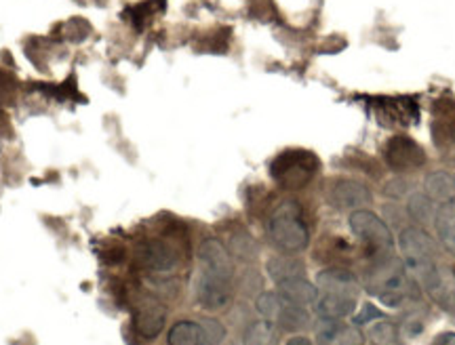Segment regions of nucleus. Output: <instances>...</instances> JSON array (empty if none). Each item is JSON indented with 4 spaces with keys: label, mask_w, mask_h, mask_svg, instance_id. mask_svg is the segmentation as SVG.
Segmentation results:
<instances>
[{
    "label": "nucleus",
    "mask_w": 455,
    "mask_h": 345,
    "mask_svg": "<svg viewBox=\"0 0 455 345\" xmlns=\"http://www.w3.org/2000/svg\"><path fill=\"white\" fill-rule=\"evenodd\" d=\"M275 325L281 326L284 331H301L310 325V314L306 312V308H301V305H295L284 299V305Z\"/></svg>",
    "instance_id": "412c9836"
},
{
    "label": "nucleus",
    "mask_w": 455,
    "mask_h": 345,
    "mask_svg": "<svg viewBox=\"0 0 455 345\" xmlns=\"http://www.w3.org/2000/svg\"><path fill=\"white\" fill-rule=\"evenodd\" d=\"M230 255L249 262V259L258 257V245L247 231H236V234L230 236Z\"/></svg>",
    "instance_id": "4be33fe9"
},
{
    "label": "nucleus",
    "mask_w": 455,
    "mask_h": 345,
    "mask_svg": "<svg viewBox=\"0 0 455 345\" xmlns=\"http://www.w3.org/2000/svg\"><path fill=\"white\" fill-rule=\"evenodd\" d=\"M232 297V280L220 278V276L203 271L196 282V299L204 310H224L230 305Z\"/></svg>",
    "instance_id": "6e6552de"
},
{
    "label": "nucleus",
    "mask_w": 455,
    "mask_h": 345,
    "mask_svg": "<svg viewBox=\"0 0 455 345\" xmlns=\"http://www.w3.org/2000/svg\"><path fill=\"white\" fill-rule=\"evenodd\" d=\"M266 270H268L270 278L278 285V282H283V280L298 278V276H301L306 271V265L298 257L278 255V257L268 259V263H266Z\"/></svg>",
    "instance_id": "f3484780"
},
{
    "label": "nucleus",
    "mask_w": 455,
    "mask_h": 345,
    "mask_svg": "<svg viewBox=\"0 0 455 345\" xmlns=\"http://www.w3.org/2000/svg\"><path fill=\"white\" fill-rule=\"evenodd\" d=\"M316 288L323 295L358 299V280L352 271L344 268H329L316 274Z\"/></svg>",
    "instance_id": "f8f14e48"
},
{
    "label": "nucleus",
    "mask_w": 455,
    "mask_h": 345,
    "mask_svg": "<svg viewBox=\"0 0 455 345\" xmlns=\"http://www.w3.org/2000/svg\"><path fill=\"white\" fill-rule=\"evenodd\" d=\"M373 112L384 127H411L418 122V104L409 98H382L373 101Z\"/></svg>",
    "instance_id": "423d86ee"
},
{
    "label": "nucleus",
    "mask_w": 455,
    "mask_h": 345,
    "mask_svg": "<svg viewBox=\"0 0 455 345\" xmlns=\"http://www.w3.org/2000/svg\"><path fill=\"white\" fill-rule=\"evenodd\" d=\"M436 230L447 251L455 255V200L441 205L436 213Z\"/></svg>",
    "instance_id": "aec40b11"
},
{
    "label": "nucleus",
    "mask_w": 455,
    "mask_h": 345,
    "mask_svg": "<svg viewBox=\"0 0 455 345\" xmlns=\"http://www.w3.org/2000/svg\"><path fill=\"white\" fill-rule=\"evenodd\" d=\"M284 345H312L308 337H291Z\"/></svg>",
    "instance_id": "c85d7f7f"
},
{
    "label": "nucleus",
    "mask_w": 455,
    "mask_h": 345,
    "mask_svg": "<svg viewBox=\"0 0 455 345\" xmlns=\"http://www.w3.org/2000/svg\"><path fill=\"white\" fill-rule=\"evenodd\" d=\"M318 345H363V333L341 320H321L316 329Z\"/></svg>",
    "instance_id": "ddd939ff"
},
{
    "label": "nucleus",
    "mask_w": 455,
    "mask_h": 345,
    "mask_svg": "<svg viewBox=\"0 0 455 345\" xmlns=\"http://www.w3.org/2000/svg\"><path fill=\"white\" fill-rule=\"evenodd\" d=\"M441 345H455V333H443L439 337Z\"/></svg>",
    "instance_id": "cd10ccee"
},
{
    "label": "nucleus",
    "mask_w": 455,
    "mask_h": 345,
    "mask_svg": "<svg viewBox=\"0 0 455 345\" xmlns=\"http://www.w3.org/2000/svg\"><path fill=\"white\" fill-rule=\"evenodd\" d=\"M283 305H284V297L278 295V291L276 293H272V291L261 293V295L258 297V302H255V308H258V312L270 322H276L278 314H281V310H283Z\"/></svg>",
    "instance_id": "5701e85b"
},
{
    "label": "nucleus",
    "mask_w": 455,
    "mask_h": 345,
    "mask_svg": "<svg viewBox=\"0 0 455 345\" xmlns=\"http://www.w3.org/2000/svg\"><path fill=\"white\" fill-rule=\"evenodd\" d=\"M164 320H167V310L155 297L141 299L138 308H135L133 326L144 339H155L161 335V331L164 329Z\"/></svg>",
    "instance_id": "1a4fd4ad"
},
{
    "label": "nucleus",
    "mask_w": 455,
    "mask_h": 345,
    "mask_svg": "<svg viewBox=\"0 0 455 345\" xmlns=\"http://www.w3.org/2000/svg\"><path fill=\"white\" fill-rule=\"evenodd\" d=\"M169 345H204V335L201 322L180 320L171 326L167 335Z\"/></svg>",
    "instance_id": "a211bd4d"
},
{
    "label": "nucleus",
    "mask_w": 455,
    "mask_h": 345,
    "mask_svg": "<svg viewBox=\"0 0 455 345\" xmlns=\"http://www.w3.org/2000/svg\"><path fill=\"white\" fill-rule=\"evenodd\" d=\"M318 167L321 162L312 152L287 150L272 161L270 175L283 190H301L306 184H310Z\"/></svg>",
    "instance_id": "7ed1b4c3"
},
{
    "label": "nucleus",
    "mask_w": 455,
    "mask_h": 345,
    "mask_svg": "<svg viewBox=\"0 0 455 345\" xmlns=\"http://www.w3.org/2000/svg\"><path fill=\"white\" fill-rule=\"evenodd\" d=\"M138 262L144 265L146 270L152 271H171L178 268L180 255L169 242L152 239L141 242L138 248Z\"/></svg>",
    "instance_id": "9d476101"
},
{
    "label": "nucleus",
    "mask_w": 455,
    "mask_h": 345,
    "mask_svg": "<svg viewBox=\"0 0 455 345\" xmlns=\"http://www.w3.org/2000/svg\"><path fill=\"white\" fill-rule=\"evenodd\" d=\"M268 234L270 240L284 253H299L308 247L310 231L298 202L287 200L275 208L268 222Z\"/></svg>",
    "instance_id": "f03ea898"
},
{
    "label": "nucleus",
    "mask_w": 455,
    "mask_h": 345,
    "mask_svg": "<svg viewBox=\"0 0 455 345\" xmlns=\"http://www.w3.org/2000/svg\"><path fill=\"white\" fill-rule=\"evenodd\" d=\"M327 200L335 208H346V211H361L363 207L371 205L373 194L365 184L355 179H335L329 185Z\"/></svg>",
    "instance_id": "0eeeda50"
},
{
    "label": "nucleus",
    "mask_w": 455,
    "mask_h": 345,
    "mask_svg": "<svg viewBox=\"0 0 455 345\" xmlns=\"http://www.w3.org/2000/svg\"><path fill=\"white\" fill-rule=\"evenodd\" d=\"M384 158L395 171H413L426 162V152L415 139L407 137V135H396L386 144Z\"/></svg>",
    "instance_id": "39448f33"
},
{
    "label": "nucleus",
    "mask_w": 455,
    "mask_h": 345,
    "mask_svg": "<svg viewBox=\"0 0 455 345\" xmlns=\"http://www.w3.org/2000/svg\"><path fill=\"white\" fill-rule=\"evenodd\" d=\"M426 196L432 202L447 205L455 200V177L445 171H435L426 177Z\"/></svg>",
    "instance_id": "2eb2a0df"
},
{
    "label": "nucleus",
    "mask_w": 455,
    "mask_h": 345,
    "mask_svg": "<svg viewBox=\"0 0 455 345\" xmlns=\"http://www.w3.org/2000/svg\"><path fill=\"white\" fill-rule=\"evenodd\" d=\"M369 337L373 339L375 345H401V339H398V329L395 322L388 320H379L375 322L369 331Z\"/></svg>",
    "instance_id": "b1692460"
},
{
    "label": "nucleus",
    "mask_w": 455,
    "mask_h": 345,
    "mask_svg": "<svg viewBox=\"0 0 455 345\" xmlns=\"http://www.w3.org/2000/svg\"><path fill=\"white\" fill-rule=\"evenodd\" d=\"M409 215L419 223H428L435 217V202L430 200L426 194H415L409 200Z\"/></svg>",
    "instance_id": "393cba45"
},
{
    "label": "nucleus",
    "mask_w": 455,
    "mask_h": 345,
    "mask_svg": "<svg viewBox=\"0 0 455 345\" xmlns=\"http://www.w3.org/2000/svg\"><path fill=\"white\" fill-rule=\"evenodd\" d=\"M367 291L382 299L390 308H398L407 299L415 297L413 280L407 274L405 263L392 253L375 255V262L367 274Z\"/></svg>",
    "instance_id": "f257e3e1"
},
{
    "label": "nucleus",
    "mask_w": 455,
    "mask_h": 345,
    "mask_svg": "<svg viewBox=\"0 0 455 345\" xmlns=\"http://www.w3.org/2000/svg\"><path fill=\"white\" fill-rule=\"evenodd\" d=\"M201 326H203V335H204V345H220L221 341H224L226 329L221 326L220 320L204 318V320H201Z\"/></svg>",
    "instance_id": "a878e982"
},
{
    "label": "nucleus",
    "mask_w": 455,
    "mask_h": 345,
    "mask_svg": "<svg viewBox=\"0 0 455 345\" xmlns=\"http://www.w3.org/2000/svg\"><path fill=\"white\" fill-rule=\"evenodd\" d=\"M382 318H384V314L379 312L375 305L365 303V305H363L361 314H358L355 318V325H365V322H371V325H373V320H382Z\"/></svg>",
    "instance_id": "bb28decb"
},
{
    "label": "nucleus",
    "mask_w": 455,
    "mask_h": 345,
    "mask_svg": "<svg viewBox=\"0 0 455 345\" xmlns=\"http://www.w3.org/2000/svg\"><path fill=\"white\" fill-rule=\"evenodd\" d=\"M453 139H455V133H453Z\"/></svg>",
    "instance_id": "c756f323"
},
{
    "label": "nucleus",
    "mask_w": 455,
    "mask_h": 345,
    "mask_svg": "<svg viewBox=\"0 0 455 345\" xmlns=\"http://www.w3.org/2000/svg\"><path fill=\"white\" fill-rule=\"evenodd\" d=\"M350 230L371 248L375 255L392 253V247H395L392 230L386 225L384 219H379L378 215L367 211V208L350 213Z\"/></svg>",
    "instance_id": "20e7f679"
},
{
    "label": "nucleus",
    "mask_w": 455,
    "mask_h": 345,
    "mask_svg": "<svg viewBox=\"0 0 455 345\" xmlns=\"http://www.w3.org/2000/svg\"><path fill=\"white\" fill-rule=\"evenodd\" d=\"M278 295L287 299V302H291L295 305H301V308H306V305L310 303H316L318 299V288L316 285H312L304 278V276H298V278H289V280H283L278 282Z\"/></svg>",
    "instance_id": "4468645a"
},
{
    "label": "nucleus",
    "mask_w": 455,
    "mask_h": 345,
    "mask_svg": "<svg viewBox=\"0 0 455 345\" xmlns=\"http://www.w3.org/2000/svg\"><path fill=\"white\" fill-rule=\"evenodd\" d=\"M278 326L270 320H255L244 329L243 343L244 345H276Z\"/></svg>",
    "instance_id": "6ab92c4d"
},
{
    "label": "nucleus",
    "mask_w": 455,
    "mask_h": 345,
    "mask_svg": "<svg viewBox=\"0 0 455 345\" xmlns=\"http://www.w3.org/2000/svg\"><path fill=\"white\" fill-rule=\"evenodd\" d=\"M198 259L203 263V271H209V274L226 280L235 278V262H232L230 251L220 240H203V245L198 247Z\"/></svg>",
    "instance_id": "9b49d317"
},
{
    "label": "nucleus",
    "mask_w": 455,
    "mask_h": 345,
    "mask_svg": "<svg viewBox=\"0 0 455 345\" xmlns=\"http://www.w3.org/2000/svg\"><path fill=\"white\" fill-rule=\"evenodd\" d=\"M356 308V299L348 297H335V295H323V299H316V312L325 320H341L350 316Z\"/></svg>",
    "instance_id": "dca6fc26"
}]
</instances>
